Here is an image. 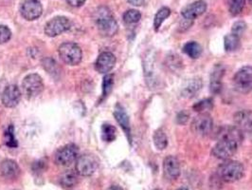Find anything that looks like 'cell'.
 Returning <instances> with one entry per match:
<instances>
[{"label":"cell","mask_w":252,"mask_h":190,"mask_svg":"<svg viewBox=\"0 0 252 190\" xmlns=\"http://www.w3.org/2000/svg\"><path fill=\"white\" fill-rule=\"evenodd\" d=\"M93 19L98 27L101 34L106 37H111L118 31V23L114 18L111 11L104 6L99 7L93 15Z\"/></svg>","instance_id":"obj_1"},{"label":"cell","mask_w":252,"mask_h":190,"mask_svg":"<svg viewBox=\"0 0 252 190\" xmlns=\"http://www.w3.org/2000/svg\"><path fill=\"white\" fill-rule=\"evenodd\" d=\"M216 175L222 182L234 183L244 177L245 167L240 162L227 160L218 166Z\"/></svg>","instance_id":"obj_2"},{"label":"cell","mask_w":252,"mask_h":190,"mask_svg":"<svg viewBox=\"0 0 252 190\" xmlns=\"http://www.w3.org/2000/svg\"><path fill=\"white\" fill-rule=\"evenodd\" d=\"M216 145L212 147L211 154L219 160H229L238 150L241 143L230 138H221L217 140Z\"/></svg>","instance_id":"obj_3"},{"label":"cell","mask_w":252,"mask_h":190,"mask_svg":"<svg viewBox=\"0 0 252 190\" xmlns=\"http://www.w3.org/2000/svg\"><path fill=\"white\" fill-rule=\"evenodd\" d=\"M58 52L62 61L70 66H76L80 64L83 58L81 48L72 42L63 43L59 47Z\"/></svg>","instance_id":"obj_4"},{"label":"cell","mask_w":252,"mask_h":190,"mask_svg":"<svg viewBox=\"0 0 252 190\" xmlns=\"http://www.w3.org/2000/svg\"><path fill=\"white\" fill-rule=\"evenodd\" d=\"M233 86L240 93L252 91V66L242 67L233 77Z\"/></svg>","instance_id":"obj_5"},{"label":"cell","mask_w":252,"mask_h":190,"mask_svg":"<svg viewBox=\"0 0 252 190\" xmlns=\"http://www.w3.org/2000/svg\"><path fill=\"white\" fill-rule=\"evenodd\" d=\"M44 89V83L40 75L36 73H31L27 75L22 82L23 94L31 99L38 96Z\"/></svg>","instance_id":"obj_6"},{"label":"cell","mask_w":252,"mask_h":190,"mask_svg":"<svg viewBox=\"0 0 252 190\" xmlns=\"http://www.w3.org/2000/svg\"><path fill=\"white\" fill-rule=\"evenodd\" d=\"M99 161L93 154H84L76 160V172L79 175L88 177L91 176L98 168Z\"/></svg>","instance_id":"obj_7"},{"label":"cell","mask_w":252,"mask_h":190,"mask_svg":"<svg viewBox=\"0 0 252 190\" xmlns=\"http://www.w3.org/2000/svg\"><path fill=\"white\" fill-rule=\"evenodd\" d=\"M191 130L198 136H207L213 130V120L207 112L200 113L193 120Z\"/></svg>","instance_id":"obj_8"},{"label":"cell","mask_w":252,"mask_h":190,"mask_svg":"<svg viewBox=\"0 0 252 190\" xmlns=\"http://www.w3.org/2000/svg\"><path fill=\"white\" fill-rule=\"evenodd\" d=\"M71 27L70 19L65 16H56L50 20L46 26L44 31L50 37H55L59 34L69 30Z\"/></svg>","instance_id":"obj_9"},{"label":"cell","mask_w":252,"mask_h":190,"mask_svg":"<svg viewBox=\"0 0 252 190\" xmlns=\"http://www.w3.org/2000/svg\"><path fill=\"white\" fill-rule=\"evenodd\" d=\"M78 147L70 144L67 146L61 147L55 154V162L57 164L62 166H70L74 162H76L78 158Z\"/></svg>","instance_id":"obj_10"},{"label":"cell","mask_w":252,"mask_h":190,"mask_svg":"<svg viewBox=\"0 0 252 190\" xmlns=\"http://www.w3.org/2000/svg\"><path fill=\"white\" fill-rule=\"evenodd\" d=\"M21 15L28 21L39 18L43 14L42 4L39 0H26L20 9Z\"/></svg>","instance_id":"obj_11"},{"label":"cell","mask_w":252,"mask_h":190,"mask_svg":"<svg viewBox=\"0 0 252 190\" xmlns=\"http://www.w3.org/2000/svg\"><path fill=\"white\" fill-rule=\"evenodd\" d=\"M234 126L243 133H252V110L242 109L237 111L234 116Z\"/></svg>","instance_id":"obj_12"},{"label":"cell","mask_w":252,"mask_h":190,"mask_svg":"<svg viewBox=\"0 0 252 190\" xmlns=\"http://www.w3.org/2000/svg\"><path fill=\"white\" fill-rule=\"evenodd\" d=\"M180 163L176 157L167 156L163 162V173L169 181H176L180 176Z\"/></svg>","instance_id":"obj_13"},{"label":"cell","mask_w":252,"mask_h":190,"mask_svg":"<svg viewBox=\"0 0 252 190\" xmlns=\"http://www.w3.org/2000/svg\"><path fill=\"white\" fill-rule=\"evenodd\" d=\"M207 3L203 0H198L192 4H189L188 6H186L181 12L183 18L187 19V20H195L197 17L201 16L205 14V12L207 11Z\"/></svg>","instance_id":"obj_14"},{"label":"cell","mask_w":252,"mask_h":190,"mask_svg":"<svg viewBox=\"0 0 252 190\" xmlns=\"http://www.w3.org/2000/svg\"><path fill=\"white\" fill-rule=\"evenodd\" d=\"M21 95L22 93L17 86L10 85L4 89L1 96V101L6 108H14L20 102Z\"/></svg>","instance_id":"obj_15"},{"label":"cell","mask_w":252,"mask_h":190,"mask_svg":"<svg viewBox=\"0 0 252 190\" xmlns=\"http://www.w3.org/2000/svg\"><path fill=\"white\" fill-rule=\"evenodd\" d=\"M116 57L110 52L101 53L95 63V70L100 73H109L116 65Z\"/></svg>","instance_id":"obj_16"},{"label":"cell","mask_w":252,"mask_h":190,"mask_svg":"<svg viewBox=\"0 0 252 190\" xmlns=\"http://www.w3.org/2000/svg\"><path fill=\"white\" fill-rule=\"evenodd\" d=\"M225 68L223 65H216L210 73V89L212 94H218L222 90V79L224 77Z\"/></svg>","instance_id":"obj_17"},{"label":"cell","mask_w":252,"mask_h":190,"mask_svg":"<svg viewBox=\"0 0 252 190\" xmlns=\"http://www.w3.org/2000/svg\"><path fill=\"white\" fill-rule=\"evenodd\" d=\"M114 116L116 118L118 124L122 127L124 132H126L129 143L132 144V136H131V128H130L129 117H128L125 109L120 104H117L115 107Z\"/></svg>","instance_id":"obj_18"},{"label":"cell","mask_w":252,"mask_h":190,"mask_svg":"<svg viewBox=\"0 0 252 190\" xmlns=\"http://www.w3.org/2000/svg\"><path fill=\"white\" fill-rule=\"evenodd\" d=\"M0 174L5 179H16L20 174V168L14 160H4L0 164Z\"/></svg>","instance_id":"obj_19"},{"label":"cell","mask_w":252,"mask_h":190,"mask_svg":"<svg viewBox=\"0 0 252 190\" xmlns=\"http://www.w3.org/2000/svg\"><path fill=\"white\" fill-rule=\"evenodd\" d=\"M144 72L148 86L151 88H155L156 75L154 73V57L152 53H149L146 55V60L144 62Z\"/></svg>","instance_id":"obj_20"},{"label":"cell","mask_w":252,"mask_h":190,"mask_svg":"<svg viewBox=\"0 0 252 190\" xmlns=\"http://www.w3.org/2000/svg\"><path fill=\"white\" fill-rule=\"evenodd\" d=\"M203 87V82L201 78H194L186 83V85L181 89V96L183 98H193L195 97L197 92Z\"/></svg>","instance_id":"obj_21"},{"label":"cell","mask_w":252,"mask_h":190,"mask_svg":"<svg viewBox=\"0 0 252 190\" xmlns=\"http://www.w3.org/2000/svg\"><path fill=\"white\" fill-rule=\"evenodd\" d=\"M217 140L221 138H230L242 143L244 139V133L238 130L235 126H224L217 132Z\"/></svg>","instance_id":"obj_22"},{"label":"cell","mask_w":252,"mask_h":190,"mask_svg":"<svg viewBox=\"0 0 252 190\" xmlns=\"http://www.w3.org/2000/svg\"><path fill=\"white\" fill-rule=\"evenodd\" d=\"M182 52L190 58L197 59L202 54V47L196 41H190L183 46Z\"/></svg>","instance_id":"obj_23"},{"label":"cell","mask_w":252,"mask_h":190,"mask_svg":"<svg viewBox=\"0 0 252 190\" xmlns=\"http://www.w3.org/2000/svg\"><path fill=\"white\" fill-rule=\"evenodd\" d=\"M77 172L72 170L65 172L60 178V184L65 189H71L78 183V176Z\"/></svg>","instance_id":"obj_24"},{"label":"cell","mask_w":252,"mask_h":190,"mask_svg":"<svg viewBox=\"0 0 252 190\" xmlns=\"http://www.w3.org/2000/svg\"><path fill=\"white\" fill-rule=\"evenodd\" d=\"M171 15V10L167 7H162L157 11V13L154 15V29L157 31L162 26L163 22Z\"/></svg>","instance_id":"obj_25"},{"label":"cell","mask_w":252,"mask_h":190,"mask_svg":"<svg viewBox=\"0 0 252 190\" xmlns=\"http://www.w3.org/2000/svg\"><path fill=\"white\" fill-rule=\"evenodd\" d=\"M153 141H154V146L158 150H164L168 146V138L165 134V132L162 130L155 131L153 135Z\"/></svg>","instance_id":"obj_26"},{"label":"cell","mask_w":252,"mask_h":190,"mask_svg":"<svg viewBox=\"0 0 252 190\" xmlns=\"http://www.w3.org/2000/svg\"><path fill=\"white\" fill-rule=\"evenodd\" d=\"M224 47L226 52L227 53L235 52L240 47V37L232 33L227 34L224 38Z\"/></svg>","instance_id":"obj_27"},{"label":"cell","mask_w":252,"mask_h":190,"mask_svg":"<svg viewBox=\"0 0 252 190\" xmlns=\"http://www.w3.org/2000/svg\"><path fill=\"white\" fill-rule=\"evenodd\" d=\"M117 137V130L112 125L104 124L101 127V138L104 142H113Z\"/></svg>","instance_id":"obj_28"},{"label":"cell","mask_w":252,"mask_h":190,"mask_svg":"<svg viewBox=\"0 0 252 190\" xmlns=\"http://www.w3.org/2000/svg\"><path fill=\"white\" fill-rule=\"evenodd\" d=\"M246 5V0H228V12L233 16L240 15Z\"/></svg>","instance_id":"obj_29"},{"label":"cell","mask_w":252,"mask_h":190,"mask_svg":"<svg viewBox=\"0 0 252 190\" xmlns=\"http://www.w3.org/2000/svg\"><path fill=\"white\" fill-rule=\"evenodd\" d=\"M124 21L127 25H132L140 22L141 14L137 10H128L124 15Z\"/></svg>","instance_id":"obj_30"},{"label":"cell","mask_w":252,"mask_h":190,"mask_svg":"<svg viewBox=\"0 0 252 190\" xmlns=\"http://www.w3.org/2000/svg\"><path fill=\"white\" fill-rule=\"evenodd\" d=\"M194 110L199 113H203L207 110H210L213 109V100L211 98H207V99H203L199 102L196 103L193 107Z\"/></svg>","instance_id":"obj_31"},{"label":"cell","mask_w":252,"mask_h":190,"mask_svg":"<svg viewBox=\"0 0 252 190\" xmlns=\"http://www.w3.org/2000/svg\"><path fill=\"white\" fill-rule=\"evenodd\" d=\"M114 86V75L106 74L102 81V99L106 98L112 91Z\"/></svg>","instance_id":"obj_32"},{"label":"cell","mask_w":252,"mask_h":190,"mask_svg":"<svg viewBox=\"0 0 252 190\" xmlns=\"http://www.w3.org/2000/svg\"><path fill=\"white\" fill-rule=\"evenodd\" d=\"M4 141L5 145L9 147H16L17 146V141L14 137V128L13 125H10L9 128L6 130L4 133Z\"/></svg>","instance_id":"obj_33"},{"label":"cell","mask_w":252,"mask_h":190,"mask_svg":"<svg viewBox=\"0 0 252 190\" xmlns=\"http://www.w3.org/2000/svg\"><path fill=\"white\" fill-rule=\"evenodd\" d=\"M247 29V23L245 21H237L235 22L233 25H232V28H231V33L241 37L243 35V33L245 32V30Z\"/></svg>","instance_id":"obj_34"},{"label":"cell","mask_w":252,"mask_h":190,"mask_svg":"<svg viewBox=\"0 0 252 190\" xmlns=\"http://www.w3.org/2000/svg\"><path fill=\"white\" fill-rule=\"evenodd\" d=\"M12 37V31L6 26L0 25V44L8 42Z\"/></svg>","instance_id":"obj_35"},{"label":"cell","mask_w":252,"mask_h":190,"mask_svg":"<svg viewBox=\"0 0 252 190\" xmlns=\"http://www.w3.org/2000/svg\"><path fill=\"white\" fill-rule=\"evenodd\" d=\"M168 67H170L171 69H178V68H181L182 67V63H181V60L179 58V56L177 54H174V55H170L168 58Z\"/></svg>","instance_id":"obj_36"},{"label":"cell","mask_w":252,"mask_h":190,"mask_svg":"<svg viewBox=\"0 0 252 190\" xmlns=\"http://www.w3.org/2000/svg\"><path fill=\"white\" fill-rule=\"evenodd\" d=\"M46 168H47V163H46V162H44L43 160L34 163V164L32 166V170L35 174L42 173L46 170Z\"/></svg>","instance_id":"obj_37"},{"label":"cell","mask_w":252,"mask_h":190,"mask_svg":"<svg viewBox=\"0 0 252 190\" xmlns=\"http://www.w3.org/2000/svg\"><path fill=\"white\" fill-rule=\"evenodd\" d=\"M189 119H190V114H189V112L186 111V110L179 111V112L177 113V115H176V122H177V124H179V125L186 124V123L189 121Z\"/></svg>","instance_id":"obj_38"},{"label":"cell","mask_w":252,"mask_h":190,"mask_svg":"<svg viewBox=\"0 0 252 190\" xmlns=\"http://www.w3.org/2000/svg\"><path fill=\"white\" fill-rule=\"evenodd\" d=\"M67 2L71 7H81L84 5L85 0H67Z\"/></svg>","instance_id":"obj_39"},{"label":"cell","mask_w":252,"mask_h":190,"mask_svg":"<svg viewBox=\"0 0 252 190\" xmlns=\"http://www.w3.org/2000/svg\"><path fill=\"white\" fill-rule=\"evenodd\" d=\"M129 4L133 5V6H136V7H140L142 6L144 4V1L145 0H126Z\"/></svg>","instance_id":"obj_40"},{"label":"cell","mask_w":252,"mask_h":190,"mask_svg":"<svg viewBox=\"0 0 252 190\" xmlns=\"http://www.w3.org/2000/svg\"><path fill=\"white\" fill-rule=\"evenodd\" d=\"M107 190H124L121 187H118V186H112L110 187Z\"/></svg>","instance_id":"obj_41"},{"label":"cell","mask_w":252,"mask_h":190,"mask_svg":"<svg viewBox=\"0 0 252 190\" xmlns=\"http://www.w3.org/2000/svg\"><path fill=\"white\" fill-rule=\"evenodd\" d=\"M176 190H189L187 188H185V187H182V188H179V189H177Z\"/></svg>","instance_id":"obj_42"},{"label":"cell","mask_w":252,"mask_h":190,"mask_svg":"<svg viewBox=\"0 0 252 190\" xmlns=\"http://www.w3.org/2000/svg\"><path fill=\"white\" fill-rule=\"evenodd\" d=\"M250 3L252 5V0H250Z\"/></svg>","instance_id":"obj_43"},{"label":"cell","mask_w":252,"mask_h":190,"mask_svg":"<svg viewBox=\"0 0 252 190\" xmlns=\"http://www.w3.org/2000/svg\"></svg>","instance_id":"obj_44"}]
</instances>
